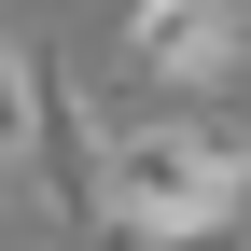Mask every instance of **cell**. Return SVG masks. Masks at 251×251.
<instances>
[{
	"instance_id": "2",
	"label": "cell",
	"mask_w": 251,
	"mask_h": 251,
	"mask_svg": "<svg viewBox=\"0 0 251 251\" xmlns=\"http://www.w3.org/2000/svg\"><path fill=\"white\" fill-rule=\"evenodd\" d=\"M251 42V0H126V70L153 98H224Z\"/></svg>"
},
{
	"instance_id": "5",
	"label": "cell",
	"mask_w": 251,
	"mask_h": 251,
	"mask_svg": "<svg viewBox=\"0 0 251 251\" xmlns=\"http://www.w3.org/2000/svg\"><path fill=\"white\" fill-rule=\"evenodd\" d=\"M0 181H14V153H0Z\"/></svg>"
},
{
	"instance_id": "4",
	"label": "cell",
	"mask_w": 251,
	"mask_h": 251,
	"mask_svg": "<svg viewBox=\"0 0 251 251\" xmlns=\"http://www.w3.org/2000/svg\"><path fill=\"white\" fill-rule=\"evenodd\" d=\"M28 112H42V42L0 28V153H28Z\"/></svg>"
},
{
	"instance_id": "3",
	"label": "cell",
	"mask_w": 251,
	"mask_h": 251,
	"mask_svg": "<svg viewBox=\"0 0 251 251\" xmlns=\"http://www.w3.org/2000/svg\"><path fill=\"white\" fill-rule=\"evenodd\" d=\"M28 153H42L56 224L98 237V224H112V126H98V98L70 84V56H56V42H42V112H28Z\"/></svg>"
},
{
	"instance_id": "1",
	"label": "cell",
	"mask_w": 251,
	"mask_h": 251,
	"mask_svg": "<svg viewBox=\"0 0 251 251\" xmlns=\"http://www.w3.org/2000/svg\"><path fill=\"white\" fill-rule=\"evenodd\" d=\"M237 209H251V140L224 112H126L112 126V251H209V237H237Z\"/></svg>"
}]
</instances>
